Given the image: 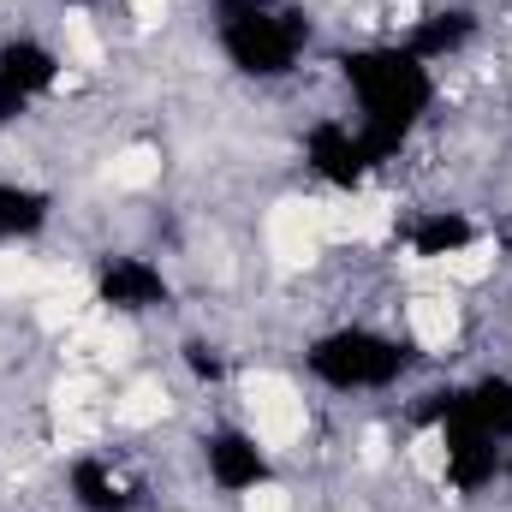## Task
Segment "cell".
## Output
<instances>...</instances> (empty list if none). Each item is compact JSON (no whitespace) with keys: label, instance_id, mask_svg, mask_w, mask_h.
Here are the masks:
<instances>
[{"label":"cell","instance_id":"1","mask_svg":"<svg viewBox=\"0 0 512 512\" xmlns=\"http://www.w3.org/2000/svg\"><path fill=\"white\" fill-rule=\"evenodd\" d=\"M340 78H346V90L358 102V131H364L376 161L399 155L405 137L423 126V114L435 102V78L405 42H370V48L346 54Z\"/></svg>","mask_w":512,"mask_h":512},{"label":"cell","instance_id":"2","mask_svg":"<svg viewBox=\"0 0 512 512\" xmlns=\"http://www.w3.org/2000/svg\"><path fill=\"white\" fill-rule=\"evenodd\" d=\"M209 18H215V42H221L227 66L256 84L286 78L316 36L310 12L292 0H215Z\"/></svg>","mask_w":512,"mask_h":512},{"label":"cell","instance_id":"3","mask_svg":"<svg viewBox=\"0 0 512 512\" xmlns=\"http://www.w3.org/2000/svg\"><path fill=\"white\" fill-rule=\"evenodd\" d=\"M304 370L334 393H382V387L405 382L411 346L382 334V328H328L310 340Z\"/></svg>","mask_w":512,"mask_h":512},{"label":"cell","instance_id":"4","mask_svg":"<svg viewBox=\"0 0 512 512\" xmlns=\"http://www.w3.org/2000/svg\"><path fill=\"white\" fill-rule=\"evenodd\" d=\"M423 423L435 429V441H441V471H447V483H453L459 495H477V489H489V483L501 477L507 453H501V441H495V435H489L471 411H465L459 387L429 393Z\"/></svg>","mask_w":512,"mask_h":512},{"label":"cell","instance_id":"5","mask_svg":"<svg viewBox=\"0 0 512 512\" xmlns=\"http://www.w3.org/2000/svg\"><path fill=\"white\" fill-rule=\"evenodd\" d=\"M304 161H310V173L322 179V185H334V191H358L382 161L370 155V143H364V131L352 126V120H316V126L304 131Z\"/></svg>","mask_w":512,"mask_h":512},{"label":"cell","instance_id":"6","mask_svg":"<svg viewBox=\"0 0 512 512\" xmlns=\"http://www.w3.org/2000/svg\"><path fill=\"white\" fill-rule=\"evenodd\" d=\"M96 304L114 316H149L173 304V280L149 256H102L96 268Z\"/></svg>","mask_w":512,"mask_h":512},{"label":"cell","instance_id":"7","mask_svg":"<svg viewBox=\"0 0 512 512\" xmlns=\"http://www.w3.org/2000/svg\"><path fill=\"white\" fill-rule=\"evenodd\" d=\"M203 471H209V483L221 495H251V489H262L274 477L262 441H256L251 429H233V423H221V429L203 435Z\"/></svg>","mask_w":512,"mask_h":512},{"label":"cell","instance_id":"8","mask_svg":"<svg viewBox=\"0 0 512 512\" xmlns=\"http://www.w3.org/2000/svg\"><path fill=\"white\" fill-rule=\"evenodd\" d=\"M66 489H72V507L78 512H137V501H143L137 483L120 465H108V459H72Z\"/></svg>","mask_w":512,"mask_h":512},{"label":"cell","instance_id":"9","mask_svg":"<svg viewBox=\"0 0 512 512\" xmlns=\"http://www.w3.org/2000/svg\"><path fill=\"white\" fill-rule=\"evenodd\" d=\"M471 42H477V12H471V6H435V12H423V18L411 24V36H405V48H411L423 66H441V60L465 54Z\"/></svg>","mask_w":512,"mask_h":512},{"label":"cell","instance_id":"10","mask_svg":"<svg viewBox=\"0 0 512 512\" xmlns=\"http://www.w3.org/2000/svg\"><path fill=\"white\" fill-rule=\"evenodd\" d=\"M471 245H477V221L465 209H423L405 227V251L417 262H447V256H465Z\"/></svg>","mask_w":512,"mask_h":512},{"label":"cell","instance_id":"11","mask_svg":"<svg viewBox=\"0 0 512 512\" xmlns=\"http://www.w3.org/2000/svg\"><path fill=\"white\" fill-rule=\"evenodd\" d=\"M0 78L18 90V96H48L54 84H60V54L48 48V42H36V36H6L0 42Z\"/></svg>","mask_w":512,"mask_h":512},{"label":"cell","instance_id":"12","mask_svg":"<svg viewBox=\"0 0 512 512\" xmlns=\"http://www.w3.org/2000/svg\"><path fill=\"white\" fill-rule=\"evenodd\" d=\"M54 215V197L36 191V185H12L0 179V245H18V239H36Z\"/></svg>","mask_w":512,"mask_h":512},{"label":"cell","instance_id":"13","mask_svg":"<svg viewBox=\"0 0 512 512\" xmlns=\"http://www.w3.org/2000/svg\"><path fill=\"white\" fill-rule=\"evenodd\" d=\"M459 399L495 441H512V376H477L459 387Z\"/></svg>","mask_w":512,"mask_h":512},{"label":"cell","instance_id":"14","mask_svg":"<svg viewBox=\"0 0 512 512\" xmlns=\"http://www.w3.org/2000/svg\"><path fill=\"white\" fill-rule=\"evenodd\" d=\"M185 364H191V376H197V382H209V387L227 376V358H221L209 340H185Z\"/></svg>","mask_w":512,"mask_h":512},{"label":"cell","instance_id":"15","mask_svg":"<svg viewBox=\"0 0 512 512\" xmlns=\"http://www.w3.org/2000/svg\"><path fill=\"white\" fill-rule=\"evenodd\" d=\"M24 108H30V96H18L6 78H0V126H12V120H24Z\"/></svg>","mask_w":512,"mask_h":512},{"label":"cell","instance_id":"16","mask_svg":"<svg viewBox=\"0 0 512 512\" xmlns=\"http://www.w3.org/2000/svg\"><path fill=\"white\" fill-rule=\"evenodd\" d=\"M501 471H507V483H512V453H507V465H501Z\"/></svg>","mask_w":512,"mask_h":512},{"label":"cell","instance_id":"17","mask_svg":"<svg viewBox=\"0 0 512 512\" xmlns=\"http://www.w3.org/2000/svg\"><path fill=\"white\" fill-rule=\"evenodd\" d=\"M78 6H96V0H78Z\"/></svg>","mask_w":512,"mask_h":512},{"label":"cell","instance_id":"18","mask_svg":"<svg viewBox=\"0 0 512 512\" xmlns=\"http://www.w3.org/2000/svg\"><path fill=\"white\" fill-rule=\"evenodd\" d=\"M507 120H512V102H507Z\"/></svg>","mask_w":512,"mask_h":512}]
</instances>
